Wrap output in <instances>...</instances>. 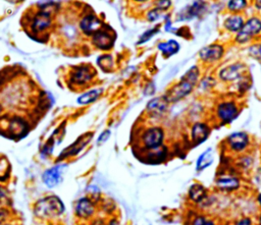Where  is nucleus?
I'll return each mask as SVG.
<instances>
[{
    "mask_svg": "<svg viewBox=\"0 0 261 225\" xmlns=\"http://www.w3.org/2000/svg\"><path fill=\"white\" fill-rule=\"evenodd\" d=\"M258 225H261V215L258 218Z\"/></svg>",
    "mask_w": 261,
    "mask_h": 225,
    "instance_id": "obj_41",
    "label": "nucleus"
},
{
    "mask_svg": "<svg viewBox=\"0 0 261 225\" xmlns=\"http://www.w3.org/2000/svg\"><path fill=\"white\" fill-rule=\"evenodd\" d=\"M215 114L222 124H229L239 116L240 109L235 101L226 100L217 104Z\"/></svg>",
    "mask_w": 261,
    "mask_h": 225,
    "instance_id": "obj_2",
    "label": "nucleus"
},
{
    "mask_svg": "<svg viewBox=\"0 0 261 225\" xmlns=\"http://www.w3.org/2000/svg\"><path fill=\"white\" fill-rule=\"evenodd\" d=\"M227 145L231 152L243 153L249 148L250 137L245 132H235L227 138Z\"/></svg>",
    "mask_w": 261,
    "mask_h": 225,
    "instance_id": "obj_7",
    "label": "nucleus"
},
{
    "mask_svg": "<svg viewBox=\"0 0 261 225\" xmlns=\"http://www.w3.org/2000/svg\"><path fill=\"white\" fill-rule=\"evenodd\" d=\"M4 225H9V224H4Z\"/></svg>",
    "mask_w": 261,
    "mask_h": 225,
    "instance_id": "obj_43",
    "label": "nucleus"
},
{
    "mask_svg": "<svg viewBox=\"0 0 261 225\" xmlns=\"http://www.w3.org/2000/svg\"><path fill=\"white\" fill-rule=\"evenodd\" d=\"M1 111H2V107H1V105H0V113H1Z\"/></svg>",
    "mask_w": 261,
    "mask_h": 225,
    "instance_id": "obj_42",
    "label": "nucleus"
},
{
    "mask_svg": "<svg viewBox=\"0 0 261 225\" xmlns=\"http://www.w3.org/2000/svg\"><path fill=\"white\" fill-rule=\"evenodd\" d=\"M161 12H162V11H160L159 9H157V8L154 7L153 9H151L150 11H149V12L147 13V20H148L149 22H155V21H157L158 18L160 17Z\"/></svg>",
    "mask_w": 261,
    "mask_h": 225,
    "instance_id": "obj_30",
    "label": "nucleus"
},
{
    "mask_svg": "<svg viewBox=\"0 0 261 225\" xmlns=\"http://www.w3.org/2000/svg\"><path fill=\"white\" fill-rule=\"evenodd\" d=\"M257 203L259 205V207L261 208V193H259L257 196Z\"/></svg>",
    "mask_w": 261,
    "mask_h": 225,
    "instance_id": "obj_37",
    "label": "nucleus"
},
{
    "mask_svg": "<svg viewBox=\"0 0 261 225\" xmlns=\"http://www.w3.org/2000/svg\"><path fill=\"white\" fill-rule=\"evenodd\" d=\"M256 6H257V8H261V0H257Z\"/></svg>",
    "mask_w": 261,
    "mask_h": 225,
    "instance_id": "obj_39",
    "label": "nucleus"
},
{
    "mask_svg": "<svg viewBox=\"0 0 261 225\" xmlns=\"http://www.w3.org/2000/svg\"><path fill=\"white\" fill-rule=\"evenodd\" d=\"M95 74H96L95 68L89 64L76 66L73 67V70L70 72L69 83L73 86L84 87L92 82V80L94 79Z\"/></svg>",
    "mask_w": 261,
    "mask_h": 225,
    "instance_id": "obj_3",
    "label": "nucleus"
},
{
    "mask_svg": "<svg viewBox=\"0 0 261 225\" xmlns=\"http://www.w3.org/2000/svg\"><path fill=\"white\" fill-rule=\"evenodd\" d=\"M244 24L245 22L243 17L241 15L234 14L229 16L225 21V28L232 33H238L242 28H243Z\"/></svg>",
    "mask_w": 261,
    "mask_h": 225,
    "instance_id": "obj_21",
    "label": "nucleus"
},
{
    "mask_svg": "<svg viewBox=\"0 0 261 225\" xmlns=\"http://www.w3.org/2000/svg\"><path fill=\"white\" fill-rule=\"evenodd\" d=\"M157 31H158V28H156V29L154 28V29H152V30H150V31L146 32V33H145V34L142 36V38H141V41H140V43L148 41L149 39L151 38V37H152L154 34H156V33H157Z\"/></svg>",
    "mask_w": 261,
    "mask_h": 225,
    "instance_id": "obj_31",
    "label": "nucleus"
},
{
    "mask_svg": "<svg viewBox=\"0 0 261 225\" xmlns=\"http://www.w3.org/2000/svg\"><path fill=\"white\" fill-rule=\"evenodd\" d=\"M181 46L176 40H170L167 42H162L158 44V49L162 52L165 57H171L179 52Z\"/></svg>",
    "mask_w": 261,
    "mask_h": 225,
    "instance_id": "obj_22",
    "label": "nucleus"
},
{
    "mask_svg": "<svg viewBox=\"0 0 261 225\" xmlns=\"http://www.w3.org/2000/svg\"><path fill=\"white\" fill-rule=\"evenodd\" d=\"M169 104L170 102L167 101V99L165 98V96H161V97H157V98H153L152 100H150L147 104V111L148 113L150 114L152 117H160L162 116L167 108H169Z\"/></svg>",
    "mask_w": 261,
    "mask_h": 225,
    "instance_id": "obj_15",
    "label": "nucleus"
},
{
    "mask_svg": "<svg viewBox=\"0 0 261 225\" xmlns=\"http://www.w3.org/2000/svg\"><path fill=\"white\" fill-rule=\"evenodd\" d=\"M246 72V65L244 63H233L219 70L218 77L222 82H234L240 80Z\"/></svg>",
    "mask_w": 261,
    "mask_h": 225,
    "instance_id": "obj_9",
    "label": "nucleus"
},
{
    "mask_svg": "<svg viewBox=\"0 0 261 225\" xmlns=\"http://www.w3.org/2000/svg\"><path fill=\"white\" fill-rule=\"evenodd\" d=\"M62 35L65 36V40L67 41L76 40V38H78L79 36V31L73 24H65L62 28Z\"/></svg>",
    "mask_w": 261,
    "mask_h": 225,
    "instance_id": "obj_24",
    "label": "nucleus"
},
{
    "mask_svg": "<svg viewBox=\"0 0 261 225\" xmlns=\"http://www.w3.org/2000/svg\"><path fill=\"white\" fill-rule=\"evenodd\" d=\"M92 43L97 49L109 50L113 48L115 44V37L111 34V32H108L101 28L92 36Z\"/></svg>",
    "mask_w": 261,
    "mask_h": 225,
    "instance_id": "obj_10",
    "label": "nucleus"
},
{
    "mask_svg": "<svg viewBox=\"0 0 261 225\" xmlns=\"http://www.w3.org/2000/svg\"><path fill=\"white\" fill-rule=\"evenodd\" d=\"M211 133V128L205 122H195L191 128V140L195 147L203 144L208 139Z\"/></svg>",
    "mask_w": 261,
    "mask_h": 225,
    "instance_id": "obj_11",
    "label": "nucleus"
},
{
    "mask_svg": "<svg viewBox=\"0 0 261 225\" xmlns=\"http://www.w3.org/2000/svg\"><path fill=\"white\" fill-rule=\"evenodd\" d=\"M74 212H76L78 217L82 219H88L95 213V208L93 202L89 198H82L77 202Z\"/></svg>",
    "mask_w": 261,
    "mask_h": 225,
    "instance_id": "obj_17",
    "label": "nucleus"
},
{
    "mask_svg": "<svg viewBox=\"0 0 261 225\" xmlns=\"http://www.w3.org/2000/svg\"><path fill=\"white\" fill-rule=\"evenodd\" d=\"M164 130L159 126H152L147 128L142 135V144L149 151L162 147L164 141Z\"/></svg>",
    "mask_w": 261,
    "mask_h": 225,
    "instance_id": "obj_4",
    "label": "nucleus"
},
{
    "mask_svg": "<svg viewBox=\"0 0 261 225\" xmlns=\"http://www.w3.org/2000/svg\"><path fill=\"white\" fill-rule=\"evenodd\" d=\"M223 53H225V48L222 45L211 44L202 48L199 52V56L202 61L212 63L219 60L223 56Z\"/></svg>",
    "mask_w": 261,
    "mask_h": 225,
    "instance_id": "obj_12",
    "label": "nucleus"
},
{
    "mask_svg": "<svg viewBox=\"0 0 261 225\" xmlns=\"http://www.w3.org/2000/svg\"><path fill=\"white\" fill-rule=\"evenodd\" d=\"M204 8H205V2L202 1V0H197V1H195L192 5L188 6L185 10H183V14H181V16L184 15V17L182 18V21L191 20V18L196 17L197 15L202 13Z\"/></svg>",
    "mask_w": 261,
    "mask_h": 225,
    "instance_id": "obj_20",
    "label": "nucleus"
},
{
    "mask_svg": "<svg viewBox=\"0 0 261 225\" xmlns=\"http://www.w3.org/2000/svg\"><path fill=\"white\" fill-rule=\"evenodd\" d=\"M135 1L136 2H146V1H148V0H135Z\"/></svg>",
    "mask_w": 261,
    "mask_h": 225,
    "instance_id": "obj_40",
    "label": "nucleus"
},
{
    "mask_svg": "<svg viewBox=\"0 0 261 225\" xmlns=\"http://www.w3.org/2000/svg\"><path fill=\"white\" fill-rule=\"evenodd\" d=\"M98 64L104 71H110L114 66L113 57L110 55H104L98 59Z\"/></svg>",
    "mask_w": 261,
    "mask_h": 225,
    "instance_id": "obj_27",
    "label": "nucleus"
},
{
    "mask_svg": "<svg viewBox=\"0 0 261 225\" xmlns=\"http://www.w3.org/2000/svg\"><path fill=\"white\" fill-rule=\"evenodd\" d=\"M191 225H216L215 222L203 214L196 215L191 222Z\"/></svg>",
    "mask_w": 261,
    "mask_h": 225,
    "instance_id": "obj_28",
    "label": "nucleus"
},
{
    "mask_svg": "<svg viewBox=\"0 0 261 225\" xmlns=\"http://www.w3.org/2000/svg\"><path fill=\"white\" fill-rule=\"evenodd\" d=\"M93 225H105L101 220H96L94 221V223H93Z\"/></svg>",
    "mask_w": 261,
    "mask_h": 225,
    "instance_id": "obj_38",
    "label": "nucleus"
},
{
    "mask_svg": "<svg viewBox=\"0 0 261 225\" xmlns=\"http://www.w3.org/2000/svg\"><path fill=\"white\" fill-rule=\"evenodd\" d=\"M199 76H200L199 68H198V66L194 65V66H192L187 72L185 73V76H183L182 79H184V80H186V81H188V82H190L191 84H193L194 86H196V84H197L198 81H199Z\"/></svg>",
    "mask_w": 261,
    "mask_h": 225,
    "instance_id": "obj_25",
    "label": "nucleus"
},
{
    "mask_svg": "<svg viewBox=\"0 0 261 225\" xmlns=\"http://www.w3.org/2000/svg\"><path fill=\"white\" fill-rule=\"evenodd\" d=\"M254 179H255V182H256L259 186H261V167L258 168L257 171L255 172Z\"/></svg>",
    "mask_w": 261,
    "mask_h": 225,
    "instance_id": "obj_33",
    "label": "nucleus"
},
{
    "mask_svg": "<svg viewBox=\"0 0 261 225\" xmlns=\"http://www.w3.org/2000/svg\"><path fill=\"white\" fill-rule=\"evenodd\" d=\"M52 25V15L49 11L45 9H41L37 11V13L33 16L30 27L33 33L35 34H42L45 33Z\"/></svg>",
    "mask_w": 261,
    "mask_h": 225,
    "instance_id": "obj_8",
    "label": "nucleus"
},
{
    "mask_svg": "<svg viewBox=\"0 0 261 225\" xmlns=\"http://www.w3.org/2000/svg\"><path fill=\"white\" fill-rule=\"evenodd\" d=\"M261 33V20L258 17H251L244 24L243 28L238 32L236 41L240 44L246 43L251 40L253 37Z\"/></svg>",
    "mask_w": 261,
    "mask_h": 225,
    "instance_id": "obj_5",
    "label": "nucleus"
},
{
    "mask_svg": "<svg viewBox=\"0 0 261 225\" xmlns=\"http://www.w3.org/2000/svg\"><path fill=\"white\" fill-rule=\"evenodd\" d=\"M154 6H155V8H157L163 12V11H166L172 6V1L171 0H155Z\"/></svg>",
    "mask_w": 261,
    "mask_h": 225,
    "instance_id": "obj_29",
    "label": "nucleus"
},
{
    "mask_svg": "<svg viewBox=\"0 0 261 225\" xmlns=\"http://www.w3.org/2000/svg\"><path fill=\"white\" fill-rule=\"evenodd\" d=\"M102 92H103V89H102V88L91 90V91L83 94V95H82L81 97H79L78 100H77V102H78L80 105H87V104L95 102V101L100 97Z\"/></svg>",
    "mask_w": 261,
    "mask_h": 225,
    "instance_id": "obj_23",
    "label": "nucleus"
},
{
    "mask_svg": "<svg viewBox=\"0 0 261 225\" xmlns=\"http://www.w3.org/2000/svg\"><path fill=\"white\" fill-rule=\"evenodd\" d=\"M6 195H7V191H6L5 187L2 185H0V199L5 198Z\"/></svg>",
    "mask_w": 261,
    "mask_h": 225,
    "instance_id": "obj_35",
    "label": "nucleus"
},
{
    "mask_svg": "<svg viewBox=\"0 0 261 225\" xmlns=\"http://www.w3.org/2000/svg\"><path fill=\"white\" fill-rule=\"evenodd\" d=\"M233 225H253V221L250 217H243L239 220H236Z\"/></svg>",
    "mask_w": 261,
    "mask_h": 225,
    "instance_id": "obj_32",
    "label": "nucleus"
},
{
    "mask_svg": "<svg viewBox=\"0 0 261 225\" xmlns=\"http://www.w3.org/2000/svg\"><path fill=\"white\" fill-rule=\"evenodd\" d=\"M247 6V0H230L228 8L233 12H239L245 9Z\"/></svg>",
    "mask_w": 261,
    "mask_h": 225,
    "instance_id": "obj_26",
    "label": "nucleus"
},
{
    "mask_svg": "<svg viewBox=\"0 0 261 225\" xmlns=\"http://www.w3.org/2000/svg\"><path fill=\"white\" fill-rule=\"evenodd\" d=\"M110 136V132H109V130H106V132H104L103 134H101V136L99 137V139H98V143H103V142H105L107 139H108V137Z\"/></svg>",
    "mask_w": 261,
    "mask_h": 225,
    "instance_id": "obj_34",
    "label": "nucleus"
},
{
    "mask_svg": "<svg viewBox=\"0 0 261 225\" xmlns=\"http://www.w3.org/2000/svg\"><path fill=\"white\" fill-rule=\"evenodd\" d=\"M213 160H214L213 150L211 148H208L198 157L196 161V166H195L196 171L201 172V171H204L205 169H207L209 166L212 165Z\"/></svg>",
    "mask_w": 261,
    "mask_h": 225,
    "instance_id": "obj_19",
    "label": "nucleus"
},
{
    "mask_svg": "<svg viewBox=\"0 0 261 225\" xmlns=\"http://www.w3.org/2000/svg\"><path fill=\"white\" fill-rule=\"evenodd\" d=\"M254 54L257 55V56H259L260 59H261V45L258 46V48H257V50H256V53H254Z\"/></svg>",
    "mask_w": 261,
    "mask_h": 225,
    "instance_id": "obj_36",
    "label": "nucleus"
},
{
    "mask_svg": "<svg viewBox=\"0 0 261 225\" xmlns=\"http://www.w3.org/2000/svg\"><path fill=\"white\" fill-rule=\"evenodd\" d=\"M102 22L95 14H87L80 21L79 27L86 36H93L102 28Z\"/></svg>",
    "mask_w": 261,
    "mask_h": 225,
    "instance_id": "obj_14",
    "label": "nucleus"
},
{
    "mask_svg": "<svg viewBox=\"0 0 261 225\" xmlns=\"http://www.w3.org/2000/svg\"><path fill=\"white\" fill-rule=\"evenodd\" d=\"M215 186L216 189L226 192V193H232L235 191H238L241 187V180L239 177L234 175H221L218 176L215 180Z\"/></svg>",
    "mask_w": 261,
    "mask_h": 225,
    "instance_id": "obj_13",
    "label": "nucleus"
},
{
    "mask_svg": "<svg viewBox=\"0 0 261 225\" xmlns=\"http://www.w3.org/2000/svg\"><path fill=\"white\" fill-rule=\"evenodd\" d=\"M64 165H58L54 166L50 169L46 170L43 173V182L48 186V187H55L60 182L62 181L63 177V169H64Z\"/></svg>",
    "mask_w": 261,
    "mask_h": 225,
    "instance_id": "obj_16",
    "label": "nucleus"
},
{
    "mask_svg": "<svg viewBox=\"0 0 261 225\" xmlns=\"http://www.w3.org/2000/svg\"><path fill=\"white\" fill-rule=\"evenodd\" d=\"M194 87L195 86L190 82L181 79V81L178 84H176L173 88L167 91L165 98L170 103H176L190 95Z\"/></svg>",
    "mask_w": 261,
    "mask_h": 225,
    "instance_id": "obj_6",
    "label": "nucleus"
},
{
    "mask_svg": "<svg viewBox=\"0 0 261 225\" xmlns=\"http://www.w3.org/2000/svg\"><path fill=\"white\" fill-rule=\"evenodd\" d=\"M65 211L63 201L57 196H48L38 201L36 204L35 213L40 217L59 216Z\"/></svg>",
    "mask_w": 261,
    "mask_h": 225,
    "instance_id": "obj_1",
    "label": "nucleus"
},
{
    "mask_svg": "<svg viewBox=\"0 0 261 225\" xmlns=\"http://www.w3.org/2000/svg\"><path fill=\"white\" fill-rule=\"evenodd\" d=\"M189 200L195 204H201L207 199V190L203 184L199 182H194L191 184L188 190Z\"/></svg>",
    "mask_w": 261,
    "mask_h": 225,
    "instance_id": "obj_18",
    "label": "nucleus"
}]
</instances>
